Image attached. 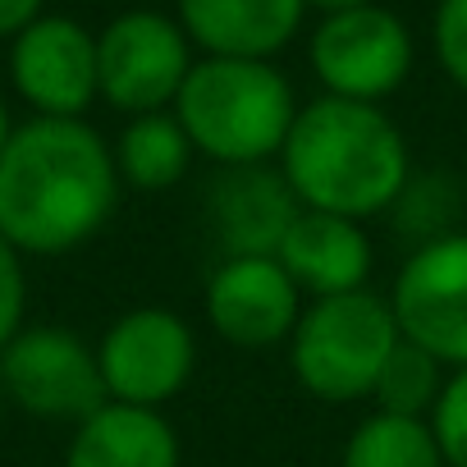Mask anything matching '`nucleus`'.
<instances>
[{"mask_svg": "<svg viewBox=\"0 0 467 467\" xmlns=\"http://www.w3.org/2000/svg\"><path fill=\"white\" fill-rule=\"evenodd\" d=\"M119 188L115 151L88 119L33 115L0 151V239L24 257H65L106 229Z\"/></svg>", "mask_w": 467, "mask_h": 467, "instance_id": "f257e3e1", "label": "nucleus"}, {"mask_svg": "<svg viewBox=\"0 0 467 467\" xmlns=\"http://www.w3.org/2000/svg\"><path fill=\"white\" fill-rule=\"evenodd\" d=\"M280 174L303 211H326L367 224L399 206L412 183L403 129L385 106L317 97L298 106L280 151Z\"/></svg>", "mask_w": 467, "mask_h": 467, "instance_id": "f03ea898", "label": "nucleus"}, {"mask_svg": "<svg viewBox=\"0 0 467 467\" xmlns=\"http://www.w3.org/2000/svg\"><path fill=\"white\" fill-rule=\"evenodd\" d=\"M294 115V83L275 69V60L202 56L174 97V119L183 124L192 151L220 170L280 161Z\"/></svg>", "mask_w": 467, "mask_h": 467, "instance_id": "7ed1b4c3", "label": "nucleus"}, {"mask_svg": "<svg viewBox=\"0 0 467 467\" xmlns=\"http://www.w3.org/2000/svg\"><path fill=\"white\" fill-rule=\"evenodd\" d=\"M399 339L403 335L394 326L385 294L358 289V294L312 298L289 335V367L312 399L344 408L371 399Z\"/></svg>", "mask_w": 467, "mask_h": 467, "instance_id": "20e7f679", "label": "nucleus"}, {"mask_svg": "<svg viewBox=\"0 0 467 467\" xmlns=\"http://www.w3.org/2000/svg\"><path fill=\"white\" fill-rule=\"evenodd\" d=\"M385 298L408 344L431 353L444 371L467 367V229L421 239Z\"/></svg>", "mask_w": 467, "mask_h": 467, "instance_id": "39448f33", "label": "nucleus"}, {"mask_svg": "<svg viewBox=\"0 0 467 467\" xmlns=\"http://www.w3.org/2000/svg\"><path fill=\"white\" fill-rule=\"evenodd\" d=\"M192 42L174 15L124 10L97 37V83L101 101L119 115L174 110V97L192 69Z\"/></svg>", "mask_w": 467, "mask_h": 467, "instance_id": "423d86ee", "label": "nucleus"}, {"mask_svg": "<svg viewBox=\"0 0 467 467\" xmlns=\"http://www.w3.org/2000/svg\"><path fill=\"white\" fill-rule=\"evenodd\" d=\"M417 47L408 24L385 5H362L344 15H321L307 42V65L326 97L380 106L412 74Z\"/></svg>", "mask_w": 467, "mask_h": 467, "instance_id": "0eeeda50", "label": "nucleus"}, {"mask_svg": "<svg viewBox=\"0 0 467 467\" xmlns=\"http://www.w3.org/2000/svg\"><path fill=\"white\" fill-rule=\"evenodd\" d=\"M197 330L170 307H129L119 312L101 344L97 367L110 403L133 408H165L179 399L197 371Z\"/></svg>", "mask_w": 467, "mask_h": 467, "instance_id": "6e6552de", "label": "nucleus"}, {"mask_svg": "<svg viewBox=\"0 0 467 467\" xmlns=\"http://www.w3.org/2000/svg\"><path fill=\"white\" fill-rule=\"evenodd\" d=\"M0 385L42 421H83L106 403L97 348L69 326H24L0 348Z\"/></svg>", "mask_w": 467, "mask_h": 467, "instance_id": "1a4fd4ad", "label": "nucleus"}, {"mask_svg": "<svg viewBox=\"0 0 467 467\" xmlns=\"http://www.w3.org/2000/svg\"><path fill=\"white\" fill-rule=\"evenodd\" d=\"M303 307V289L289 280L280 257H220L202 289L206 326L234 348L289 344Z\"/></svg>", "mask_w": 467, "mask_h": 467, "instance_id": "9d476101", "label": "nucleus"}, {"mask_svg": "<svg viewBox=\"0 0 467 467\" xmlns=\"http://www.w3.org/2000/svg\"><path fill=\"white\" fill-rule=\"evenodd\" d=\"M10 83L42 119H83L101 97L97 37L69 15H42L10 42Z\"/></svg>", "mask_w": 467, "mask_h": 467, "instance_id": "9b49d317", "label": "nucleus"}, {"mask_svg": "<svg viewBox=\"0 0 467 467\" xmlns=\"http://www.w3.org/2000/svg\"><path fill=\"white\" fill-rule=\"evenodd\" d=\"M298 211L280 165L220 170L206 192V220L224 257H275Z\"/></svg>", "mask_w": 467, "mask_h": 467, "instance_id": "f8f14e48", "label": "nucleus"}, {"mask_svg": "<svg viewBox=\"0 0 467 467\" xmlns=\"http://www.w3.org/2000/svg\"><path fill=\"white\" fill-rule=\"evenodd\" d=\"M280 266L289 280L303 289V298H335V294H358L367 289L376 271V244L367 224L326 215V211H298L280 244Z\"/></svg>", "mask_w": 467, "mask_h": 467, "instance_id": "ddd939ff", "label": "nucleus"}, {"mask_svg": "<svg viewBox=\"0 0 467 467\" xmlns=\"http://www.w3.org/2000/svg\"><path fill=\"white\" fill-rule=\"evenodd\" d=\"M188 42L220 60H275L303 28L307 0H179Z\"/></svg>", "mask_w": 467, "mask_h": 467, "instance_id": "4468645a", "label": "nucleus"}, {"mask_svg": "<svg viewBox=\"0 0 467 467\" xmlns=\"http://www.w3.org/2000/svg\"><path fill=\"white\" fill-rule=\"evenodd\" d=\"M179 435L165 412L101 403L65 444V467H179Z\"/></svg>", "mask_w": 467, "mask_h": 467, "instance_id": "2eb2a0df", "label": "nucleus"}, {"mask_svg": "<svg viewBox=\"0 0 467 467\" xmlns=\"http://www.w3.org/2000/svg\"><path fill=\"white\" fill-rule=\"evenodd\" d=\"M115 170L119 183L133 192H170L188 165H192V142L183 133V124L174 119V110H156V115H133L119 138H115Z\"/></svg>", "mask_w": 467, "mask_h": 467, "instance_id": "dca6fc26", "label": "nucleus"}, {"mask_svg": "<svg viewBox=\"0 0 467 467\" xmlns=\"http://www.w3.org/2000/svg\"><path fill=\"white\" fill-rule=\"evenodd\" d=\"M339 467H444V453L431 435V421L376 408L348 431Z\"/></svg>", "mask_w": 467, "mask_h": 467, "instance_id": "f3484780", "label": "nucleus"}, {"mask_svg": "<svg viewBox=\"0 0 467 467\" xmlns=\"http://www.w3.org/2000/svg\"><path fill=\"white\" fill-rule=\"evenodd\" d=\"M444 367L431 358V353H421L417 344H408V339H399V348L389 353V362H385V371H380V380H376V389H371V403L380 408V412H394V417H431V408H435V399H440V389H444Z\"/></svg>", "mask_w": 467, "mask_h": 467, "instance_id": "a211bd4d", "label": "nucleus"}, {"mask_svg": "<svg viewBox=\"0 0 467 467\" xmlns=\"http://www.w3.org/2000/svg\"><path fill=\"white\" fill-rule=\"evenodd\" d=\"M426 421L444 453V467H467V367L444 376V389Z\"/></svg>", "mask_w": 467, "mask_h": 467, "instance_id": "6ab92c4d", "label": "nucleus"}, {"mask_svg": "<svg viewBox=\"0 0 467 467\" xmlns=\"http://www.w3.org/2000/svg\"><path fill=\"white\" fill-rule=\"evenodd\" d=\"M431 42L444 78L467 92V0H435Z\"/></svg>", "mask_w": 467, "mask_h": 467, "instance_id": "aec40b11", "label": "nucleus"}, {"mask_svg": "<svg viewBox=\"0 0 467 467\" xmlns=\"http://www.w3.org/2000/svg\"><path fill=\"white\" fill-rule=\"evenodd\" d=\"M24 326H28V271H24V253L10 239H0V348H5Z\"/></svg>", "mask_w": 467, "mask_h": 467, "instance_id": "412c9836", "label": "nucleus"}, {"mask_svg": "<svg viewBox=\"0 0 467 467\" xmlns=\"http://www.w3.org/2000/svg\"><path fill=\"white\" fill-rule=\"evenodd\" d=\"M47 0H0V37H19L33 19H42Z\"/></svg>", "mask_w": 467, "mask_h": 467, "instance_id": "4be33fe9", "label": "nucleus"}, {"mask_svg": "<svg viewBox=\"0 0 467 467\" xmlns=\"http://www.w3.org/2000/svg\"><path fill=\"white\" fill-rule=\"evenodd\" d=\"M362 5H376V0H307V10H321V15H344V10H362Z\"/></svg>", "mask_w": 467, "mask_h": 467, "instance_id": "5701e85b", "label": "nucleus"}, {"mask_svg": "<svg viewBox=\"0 0 467 467\" xmlns=\"http://www.w3.org/2000/svg\"><path fill=\"white\" fill-rule=\"evenodd\" d=\"M10 133H15V124H10V110H5V101H0V151H5Z\"/></svg>", "mask_w": 467, "mask_h": 467, "instance_id": "b1692460", "label": "nucleus"}]
</instances>
